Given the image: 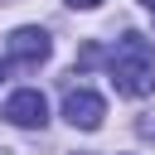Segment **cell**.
Listing matches in <instances>:
<instances>
[{
    "mask_svg": "<svg viewBox=\"0 0 155 155\" xmlns=\"http://www.w3.org/2000/svg\"><path fill=\"white\" fill-rule=\"evenodd\" d=\"M107 68H111V87L121 97H150L155 92V44L145 34H121Z\"/></svg>",
    "mask_w": 155,
    "mask_h": 155,
    "instance_id": "obj_1",
    "label": "cell"
},
{
    "mask_svg": "<svg viewBox=\"0 0 155 155\" xmlns=\"http://www.w3.org/2000/svg\"><path fill=\"white\" fill-rule=\"evenodd\" d=\"M48 53H53V39H48L39 24H24V29H15V34H10V63L39 68Z\"/></svg>",
    "mask_w": 155,
    "mask_h": 155,
    "instance_id": "obj_2",
    "label": "cell"
},
{
    "mask_svg": "<svg viewBox=\"0 0 155 155\" xmlns=\"http://www.w3.org/2000/svg\"><path fill=\"white\" fill-rule=\"evenodd\" d=\"M5 121H15V126H44V121H48V102H44V92H39V87H19V92H10V102H5Z\"/></svg>",
    "mask_w": 155,
    "mask_h": 155,
    "instance_id": "obj_3",
    "label": "cell"
},
{
    "mask_svg": "<svg viewBox=\"0 0 155 155\" xmlns=\"http://www.w3.org/2000/svg\"><path fill=\"white\" fill-rule=\"evenodd\" d=\"M63 116H68L78 131H97V126H102V116H107V102H102L97 92L78 87V92H68V97H63Z\"/></svg>",
    "mask_w": 155,
    "mask_h": 155,
    "instance_id": "obj_4",
    "label": "cell"
},
{
    "mask_svg": "<svg viewBox=\"0 0 155 155\" xmlns=\"http://www.w3.org/2000/svg\"><path fill=\"white\" fill-rule=\"evenodd\" d=\"M68 5H73V10H97L102 0H68Z\"/></svg>",
    "mask_w": 155,
    "mask_h": 155,
    "instance_id": "obj_5",
    "label": "cell"
},
{
    "mask_svg": "<svg viewBox=\"0 0 155 155\" xmlns=\"http://www.w3.org/2000/svg\"><path fill=\"white\" fill-rule=\"evenodd\" d=\"M140 5H145V10H155V0H140Z\"/></svg>",
    "mask_w": 155,
    "mask_h": 155,
    "instance_id": "obj_6",
    "label": "cell"
},
{
    "mask_svg": "<svg viewBox=\"0 0 155 155\" xmlns=\"http://www.w3.org/2000/svg\"><path fill=\"white\" fill-rule=\"evenodd\" d=\"M0 82H5V63H0Z\"/></svg>",
    "mask_w": 155,
    "mask_h": 155,
    "instance_id": "obj_7",
    "label": "cell"
},
{
    "mask_svg": "<svg viewBox=\"0 0 155 155\" xmlns=\"http://www.w3.org/2000/svg\"><path fill=\"white\" fill-rule=\"evenodd\" d=\"M150 15H155V10H150Z\"/></svg>",
    "mask_w": 155,
    "mask_h": 155,
    "instance_id": "obj_8",
    "label": "cell"
}]
</instances>
